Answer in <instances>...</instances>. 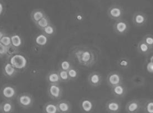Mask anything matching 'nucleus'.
Here are the masks:
<instances>
[{
    "label": "nucleus",
    "instance_id": "nucleus-34",
    "mask_svg": "<svg viewBox=\"0 0 153 113\" xmlns=\"http://www.w3.org/2000/svg\"><path fill=\"white\" fill-rule=\"evenodd\" d=\"M0 42L4 45V46L6 48L12 45L11 36L8 35L7 34H5L3 37L1 39V40L0 41Z\"/></svg>",
    "mask_w": 153,
    "mask_h": 113
},
{
    "label": "nucleus",
    "instance_id": "nucleus-11",
    "mask_svg": "<svg viewBox=\"0 0 153 113\" xmlns=\"http://www.w3.org/2000/svg\"><path fill=\"white\" fill-rule=\"evenodd\" d=\"M148 22V16L144 12L136 11L133 16V25L138 28L144 26Z\"/></svg>",
    "mask_w": 153,
    "mask_h": 113
},
{
    "label": "nucleus",
    "instance_id": "nucleus-20",
    "mask_svg": "<svg viewBox=\"0 0 153 113\" xmlns=\"http://www.w3.org/2000/svg\"><path fill=\"white\" fill-rule=\"evenodd\" d=\"M49 37L43 33L38 34L35 37V44L39 48H43L48 44Z\"/></svg>",
    "mask_w": 153,
    "mask_h": 113
},
{
    "label": "nucleus",
    "instance_id": "nucleus-12",
    "mask_svg": "<svg viewBox=\"0 0 153 113\" xmlns=\"http://www.w3.org/2000/svg\"><path fill=\"white\" fill-rule=\"evenodd\" d=\"M88 81L89 85L94 88L100 86L102 83V77L101 73L97 71H93L89 74Z\"/></svg>",
    "mask_w": 153,
    "mask_h": 113
},
{
    "label": "nucleus",
    "instance_id": "nucleus-36",
    "mask_svg": "<svg viewBox=\"0 0 153 113\" xmlns=\"http://www.w3.org/2000/svg\"><path fill=\"white\" fill-rule=\"evenodd\" d=\"M4 4L0 2V16H2V14L4 13Z\"/></svg>",
    "mask_w": 153,
    "mask_h": 113
},
{
    "label": "nucleus",
    "instance_id": "nucleus-5",
    "mask_svg": "<svg viewBox=\"0 0 153 113\" xmlns=\"http://www.w3.org/2000/svg\"><path fill=\"white\" fill-rule=\"evenodd\" d=\"M113 30L119 36H124L129 32L130 25L129 22L124 19L115 21L113 25Z\"/></svg>",
    "mask_w": 153,
    "mask_h": 113
},
{
    "label": "nucleus",
    "instance_id": "nucleus-22",
    "mask_svg": "<svg viewBox=\"0 0 153 113\" xmlns=\"http://www.w3.org/2000/svg\"><path fill=\"white\" fill-rule=\"evenodd\" d=\"M44 113H59L56 102L48 101L46 103L42 108Z\"/></svg>",
    "mask_w": 153,
    "mask_h": 113
},
{
    "label": "nucleus",
    "instance_id": "nucleus-35",
    "mask_svg": "<svg viewBox=\"0 0 153 113\" xmlns=\"http://www.w3.org/2000/svg\"><path fill=\"white\" fill-rule=\"evenodd\" d=\"M6 48L4 45L0 42V57L5 56L6 53Z\"/></svg>",
    "mask_w": 153,
    "mask_h": 113
},
{
    "label": "nucleus",
    "instance_id": "nucleus-28",
    "mask_svg": "<svg viewBox=\"0 0 153 113\" xmlns=\"http://www.w3.org/2000/svg\"><path fill=\"white\" fill-rule=\"evenodd\" d=\"M131 82L133 83V85L135 87H140L143 85H144L145 83V80L144 77L139 75H136L133 77L131 79Z\"/></svg>",
    "mask_w": 153,
    "mask_h": 113
},
{
    "label": "nucleus",
    "instance_id": "nucleus-9",
    "mask_svg": "<svg viewBox=\"0 0 153 113\" xmlns=\"http://www.w3.org/2000/svg\"><path fill=\"white\" fill-rule=\"evenodd\" d=\"M125 109L127 113H139L142 110V100L139 99L129 100L125 105Z\"/></svg>",
    "mask_w": 153,
    "mask_h": 113
},
{
    "label": "nucleus",
    "instance_id": "nucleus-3",
    "mask_svg": "<svg viewBox=\"0 0 153 113\" xmlns=\"http://www.w3.org/2000/svg\"><path fill=\"white\" fill-rule=\"evenodd\" d=\"M9 62L18 70L26 69L27 66V59L21 54H17L9 59Z\"/></svg>",
    "mask_w": 153,
    "mask_h": 113
},
{
    "label": "nucleus",
    "instance_id": "nucleus-18",
    "mask_svg": "<svg viewBox=\"0 0 153 113\" xmlns=\"http://www.w3.org/2000/svg\"><path fill=\"white\" fill-rule=\"evenodd\" d=\"M15 110V105L12 100H4L1 103V112L2 113H13Z\"/></svg>",
    "mask_w": 153,
    "mask_h": 113
},
{
    "label": "nucleus",
    "instance_id": "nucleus-25",
    "mask_svg": "<svg viewBox=\"0 0 153 113\" xmlns=\"http://www.w3.org/2000/svg\"><path fill=\"white\" fill-rule=\"evenodd\" d=\"M10 36L11 39L12 45L19 49L20 48L23 44L22 39L20 35L19 34H12Z\"/></svg>",
    "mask_w": 153,
    "mask_h": 113
},
{
    "label": "nucleus",
    "instance_id": "nucleus-16",
    "mask_svg": "<svg viewBox=\"0 0 153 113\" xmlns=\"http://www.w3.org/2000/svg\"><path fill=\"white\" fill-rule=\"evenodd\" d=\"M57 108L59 113H70L72 110V105L70 101L62 99L56 102Z\"/></svg>",
    "mask_w": 153,
    "mask_h": 113
},
{
    "label": "nucleus",
    "instance_id": "nucleus-29",
    "mask_svg": "<svg viewBox=\"0 0 153 113\" xmlns=\"http://www.w3.org/2000/svg\"><path fill=\"white\" fill-rule=\"evenodd\" d=\"M18 53H19V48L13 46V45H11L6 48V53L5 56L9 59L10 58H11L13 55H16Z\"/></svg>",
    "mask_w": 153,
    "mask_h": 113
},
{
    "label": "nucleus",
    "instance_id": "nucleus-14",
    "mask_svg": "<svg viewBox=\"0 0 153 113\" xmlns=\"http://www.w3.org/2000/svg\"><path fill=\"white\" fill-rule=\"evenodd\" d=\"M111 92L113 96L115 97L117 99H122L124 98L127 94L128 88L124 83H122L111 88Z\"/></svg>",
    "mask_w": 153,
    "mask_h": 113
},
{
    "label": "nucleus",
    "instance_id": "nucleus-37",
    "mask_svg": "<svg viewBox=\"0 0 153 113\" xmlns=\"http://www.w3.org/2000/svg\"><path fill=\"white\" fill-rule=\"evenodd\" d=\"M5 32L3 30H1L0 29V41L1 40V39L3 37V36L5 35Z\"/></svg>",
    "mask_w": 153,
    "mask_h": 113
},
{
    "label": "nucleus",
    "instance_id": "nucleus-15",
    "mask_svg": "<svg viewBox=\"0 0 153 113\" xmlns=\"http://www.w3.org/2000/svg\"><path fill=\"white\" fill-rule=\"evenodd\" d=\"M18 70L14 68L12 65L8 61L6 62L3 66L2 68V73L4 77L8 78H12L15 77L18 73Z\"/></svg>",
    "mask_w": 153,
    "mask_h": 113
},
{
    "label": "nucleus",
    "instance_id": "nucleus-6",
    "mask_svg": "<svg viewBox=\"0 0 153 113\" xmlns=\"http://www.w3.org/2000/svg\"><path fill=\"white\" fill-rule=\"evenodd\" d=\"M17 100L19 105L22 108L29 109L31 108L34 102L32 95L27 93H22L17 97Z\"/></svg>",
    "mask_w": 153,
    "mask_h": 113
},
{
    "label": "nucleus",
    "instance_id": "nucleus-33",
    "mask_svg": "<svg viewBox=\"0 0 153 113\" xmlns=\"http://www.w3.org/2000/svg\"><path fill=\"white\" fill-rule=\"evenodd\" d=\"M142 40L145 44L148 45L150 48L153 49V35L152 34H146L143 37Z\"/></svg>",
    "mask_w": 153,
    "mask_h": 113
},
{
    "label": "nucleus",
    "instance_id": "nucleus-27",
    "mask_svg": "<svg viewBox=\"0 0 153 113\" xmlns=\"http://www.w3.org/2000/svg\"><path fill=\"white\" fill-rule=\"evenodd\" d=\"M51 24V23L50 19H49L48 16L46 15L44 18L41 19L40 20L37 22L35 24V25L37 28H39L40 30H42V29L45 28L46 27H47L48 26Z\"/></svg>",
    "mask_w": 153,
    "mask_h": 113
},
{
    "label": "nucleus",
    "instance_id": "nucleus-4",
    "mask_svg": "<svg viewBox=\"0 0 153 113\" xmlns=\"http://www.w3.org/2000/svg\"><path fill=\"white\" fill-rule=\"evenodd\" d=\"M1 94L4 100H12L17 97V90L15 86L11 84H6L2 86Z\"/></svg>",
    "mask_w": 153,
    "mask_h": 113
},
{
    "label": "nucleus",
    "instance_id": "nucleus-23",
    "mask_svg": "<svg viewBox=\"0 0 153 113\" xmlns=\"http://www.w3.org/2000/svg\"><path fill=\"white\" fill-rule=\"evenodd\" d=\"M144 113H153V99H146L142 100V110Z\"/></svg>",
    "mask_w": 153,
    "mask_h": 113
},
{
    "label": "nucleus",
    "instance_id": "nucleus-17",
    "mask_svg": "<svg viewBox=\"0 0 153 113\" xmlns=\"http://www.w3.org/2000/svg\"><path fill=\"white\" fill-rule=\"evenodd\" d=\"M137 51L139 54L143 56H149L152 53L153 49L146 44L143 41H140L137 45Z\"/></svg>",
    "mask_w": 153,
    "mask_h": 113
},
{
    "label": "nucleus",
    "instance_id": "nucleus-21",
    "mask_svg": "<svg viewBox=\"0 0 153 113\" xmlns=\"http://www.w3.org/2000/svg\"><path fill=\"white\" fill-rule=\"evenodd\" d=\"M46 16L44 11L40 8L35 9L31 13V19L35 24L37 22L40 20L42 18Z\"/></svg>",
    "mask_w": 153,
    "mask_h": 113
},
{
    "label": "nucleus",
    "instance_id": "nucleus-2",
    "mask_svg": "<svg viewBox=\"0 0 153 113\" xmlns=\"http://www.w3.org/2000/svg\"><path fill=\"white\" fill-rule=\"evenodd\" d=\"M107 15L113 20H119L123 19L124 10L123 7L119 4H113L108 9Z\"/></svg>",
    "mask_w": 153,
    "mask_h": 113
},
{
    "label": "nucleus",
    "instance_id": "nucleus-31",
    "mask_svg": "<svg viewBox=\"0 0 153 113\" xmlns=\"http://www.w3.org/2000/svg\"><path fill=\"white\" fill-rule=\"evenodd\" d=\"M57 71L59 73V75L60 77V79L61 82L66 83V82H68V81L70 80V78H69L68 71H65V70L59 69V70Z\"/></svg>",
    "mask_w": 153,
    "mask_h": 113
},
{
    "label": "nucleus",
    "instance_id": "nucleus-19",
    "mask_svg": "<svg viewBox=\"0 0 153 113\" xmlns=\"http://www.w3.org/2000/svg\"><path fill=\"white\" fill-rule=\"evenodd\" d=\"M46 79L48 84H60L61 83L58 71L56 70H53L50 71L46 75Z\"/></svg>",
    "mask_w": 153,
    "mask_h": 113
},
{
    "label": "nucleus",
    "instance_id": "nucleus-38",
    "mask_svg": "<svg viewBox=\"0 0 153 113\" xmlns=\"http://www.w3.org/2000/svg\"><path fill=\"white\" fill-rule=\"evenodd\" d=\"M0 112H1V104H0Z\"/></svg>",
    "mask_w": 153,
    "mask_h": 113
},
{
    "label": "nucleus",
    "instance_id": "nucleus-8",
    "mask_svg": "<svg viewBox=\"0 0 153 113\" xmlns=\"http://www.w3.org/2000/svg\"><path fill=\"white\" fill-rule=\"evenodd\" d=\"M106 82L108 85L111 88L115 86L123 83V77L120 73L117 71H111L107 75Z\"/></svg>",
    "mask_w": 153,
    "mask_h": 113
},
{
    "label": "nucleus",
    "instance_id": "nucleus-10",
    "mask_svg": "<svg viewBox=\"0 0 153 113\" xmlns=\"http://www.w3.org/2000/svg\"><path fill=\"white\" fill-rule=\"evenodd\" d=\"M79 106L83 113H92L95 108V103L93 100L84 97L79 103Z\"/></svg>",
    "mask_w": 153,
    "mask_h": 113
},
{
    "label": "nucleus",
    "instance_id": "nucleus-1",
    "mask_svg": "<svg viewBox=\"0 0 153 113\" xmlns=\"http://www.w3.org/2000/svg\"><path fill=\"white\" fill-rule=\"evenodd\" d=\"M72 56L74 60L81 66L91 68L98 60V55L92 48L85 46H77L73 48Z\"/></svg>",
    "mask_w": 153,
    "mask_h": 113
},
{
    "label": "nucleus",
    "instance_id": "nucleus-30",
    "mask_svg": "<svg viewBox=\"0 0 153 113\" xmlns=\"http://www.w3.org/2000/svg\"><path fill=\"white\" fill-rule=\"evenodd\" d=\"M69 78L70 80H75L79 77V70L76 69L75 68L73 67L71 69H69L68 71Z\"/></svg>",
    "mask_w": 153,
    "mask_h": 113
},
{
    "label": "nucleus",
    "instance_id": "nucleus-32",
    "mask_svg": "<svg viewBox=\"0 0 153 113\" xmlns=\"http://www.w3.org/2000/svg\"><path fill=\"white\" fill-rule=\"evenodd\" d=\"M74 66L72 63L70 61L67 60L61 61L59 65V69L65 71H68L69 69H71Z\"/></svg>",
    "mask_w": 153,
    "mask_h": 113
},
{
    "label": "nucleus",
    "instance_id": "nucleus-26",
    "mask_svg": "<svg viewBox=\"0 0 153 113\" xmlns=\"http://www.w3.org/2000/svg\"><path fill=\"white\" fill-rule=\"evenodd\" d=\"M42 33H43L45 35H46L48 37L53 36L56 34V28L52 24L49 25L47 27L41 30Z\"/></svg>",
    "mask_w": 153,
    "mask_h": 113
},
{
    "label": "nucleus",
    "instance_id": "nucleus-13",
    "mask_svg": "<svg viewBox=\"0 0 153 113\" xmlns=\"http://www.w3.org/2000/svg\"><path fill=\"white\" fill-rule=\"evenodd\" d=\"M105 109L108 113H120L121 110V103L115 99L109 100L105 104Z\"/></svg>",
    "mask_w": 153,
    "mask_h": 113
},
{
    "label": "nucleus",
    "instance_id": "nucleus-24",
    "mask_svg": "<svg viewBox=\"0 0 153 113\" xmlns=\"http://www.w3.org/2000/svg\"><path fill=\"white\" fill-rule=\"evenodd\" d=\"M117 65L120 69L126 70L129 68L130 65V61L128 57H121L117 60Z\"/></svg>",
    "mask_w": 153,
    "mask_h": 113
},
{
    "label": "nucleus",
    "instance_id": "nucleus-7",
    "mask_svg": "<svg viewBox=\"0 0 153 113\" xmlns=\"http://www.w3.org/2000/svg\"><path fill=\"white\" fill-rule=\"evenodd\" d=\"M48 97L53 100H59L62 96L63 90L60 84H48L47 89Z\"/></svg>",
    "mask_w": 153,
    "mask_h": 113
}]
</instances>
